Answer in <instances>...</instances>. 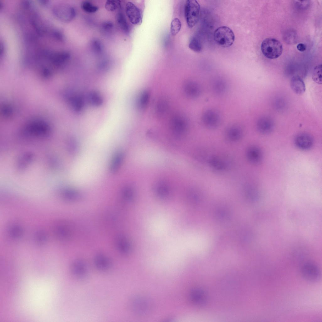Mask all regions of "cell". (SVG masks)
<instances>
[{
	"instance_id": "7402d4cb",
	"label": "cell",
	"mask_w": 322,
	"mask_h": 322,
	"mask_svg": "<svg viewBox=\"0 0 322 322\" xmlns=\"http://www.w3.org/2000/svg\"><path fill=\"white\" fill-rule=\"evenodd\" d=\"M209 162L212 168L217 170H223L226 167V163L223 160L217 157L211 158Z\"/></svg>"
},
{
	"instance_id": "30bf717a",
	"label": "cell",
	"mask_w": 322,
	"mask_h": 322,
	"mask_svg": "<svg viewBox=\"0 0 322 322\" xmlns=\"http://www.w3.org/2000/svg\"><path fill=\"white\" fill-rule=\"evenodd\" d=\"M274 126V122L270 117L264 116L260 118L257 121L256 127L260 133L267 134L271 132Z\"/></svg>"
},
{
	"instance_id": "f546056e",
	"label": "cell",
	"mask_w": 322,
	"mask_h": 322,
	"mask_svg": "<svg viewBox=\"0 0 322 322\" xmlns=\"http://www.w3.org/2000/svg\"><path fill=\"white\" fill-rule=\"evenodd\" d=\"M92 44V48L94 52L99 53L102 52L103 46L100 41L98 40H93Z\"/></svg>"
},
{
	"instance_id": "ba28073f",
	"label": "cell",
	"mask_w": 322,
	"mask_h": 322,
	"mask_svg": "<svg viewBox=\"0 0 322 322\" xmlns=\"http://www.w3.org/2000/svg\"><path fill=\"white\" fill-rule=\"evenodd\" d=\"M314 140L312 136L306 133L297 135L294 139V143L300 149L307 150L310 148L313 144Z\"/></svg>"
},
{
	"instance_id": "d590c367",
	"label": "cell",
	"mask_w": 322,
	"mask_h": 322,
	"mask_svg": "<svg viewBox=\"0 0 322 322\" xmlns=\"http://www.w3.org/2000/svg\"><path fill=\"white\" fill-rule=\"evenodd\" d=\"M216 214L217 217L220 219H225L228 217V212L225 209L219 210L217 211Z\"/></svg>"
},
{
	"instance_id": "cb8c5ba5",
	"label": "cell",
	"mask_w": 322,
	"mask_h": 322,
	"mask_svg": "<svg viewBox=\"0 0 322 322\" xmlns=\"http://www.w3.org/2000/svg\"><path fill=\"white\" fill-rule=\"evenodd\" d=\"M189 47L196 52H200L202 50V45L200 38L197 36L192 37L190 42Z\"/></svg>"
},
{
	"instance_id": "e575fe53",
	"label": "cell",
	"mask_w": 322,
	"mask_h": 322,
	"mask_svg": "<svg viewBox=\"0 0 322 322\" xmlns=\"http://www.w3.org/2000/svg\"><path fill=\"white\" fill-rule=\"evenodd\" d=\"M291 33V31H290V32H288L286 34V35H285V38L286 39V41L287 42V41L288 43H292L295 42L294 40H295V33H294V32L292 33H292Z\"/></svg>"
},
{
	"instance_id": "1f68e13d",
	"label": "cell",
	"mask_w": 322,
	"mask_h": 322,
	"mask_svg": "<svg viewBox=\"0 0 322 322\" xmlns=\"http://www.w3.org/2000/svg\"><path fill=\"white\" fill-rule=\"evenodd\" d=\"M132 192L131 189L129 187H125L122 191V195L124 197L128 200L130 199L132 197Z\"/></svg>"
},
{
	"instance_id": "83f0119b",
	"label": "cell",
	"mask_w": 322,
	"mask_h": 322,
	"mask_svg": "<svg viewBox=\"0 0 322 322\" xmlns=\"http://www.w3.org/2000/svg\"><path fill=\"white\" fill-rule=\"evenodd\" d=\"M181 27V23L180 19L175 18L172 20L170 24V32L173 36L176 35L180 31Z\"/></svg>"
},
{
	"instance_id": "4316f807",
	"label": "cell",
	"mask_w": 322,
	"mask_h": 322,
	"mask_svg": "<svg viewBox=\"0 0 322 322\" xmlns=\"http://www.w3.org/2000/svg\"><path fill=\"white\" fill-rule=\"evenodd\" d=\"M107 10L109 11H114L121 8V3L119 0H107L105 5Z\"/></svg>"
},
{
	"instance_id": "277c9868",
	"label": "cell",
	"mask_w": 322,
	"mask_h": 322,
	"mask_svg": "<svg viewBox=\"0 0 322 322\" xmlns=\"http://www.w3.org/2000/svg\"><path fill=\"white\" fill-rule=\"evenodd\" d=\"M55 17L65 22L70 21L75 17L76 12L75 9L67 5H57L53 9Z\"/></svg>"
},
{
	"instance_id": "9c48e42d",
	"label": "cell",
	"mask_w": 322,
	"mask_h": 322,
	"mask_svg": "<svg viewBox=\"0 0 322 322\" xmlns=\"http://www.w3.org/2000/svg\"><path fill=\"white\" fill-rule=\"evenodd\" d=\"M183 87V91L188 98H195L201 94V87L199 84L194 81L190 80L187 81L185 83Z\"/></svg>"
},
{
	"instance_id": "52a82bcc",
	"label": "cell",
	"mask_w": 322,
	"mask_h": 322,
	"mask_svg": "<svg viewBox=\"0 0 322 322\" xmlns=\"http://www.w3.org/2000/svg\"><path fill=\"white\" fill-rule=\"evenodd\" d=\"M202 120L206 127L213 128L217 127L220 124L221 117L219 113L213 109H208L203 114Z\"/></svg>"
},
{
	"instance_id": "e0dca14e",
	"label": "cell",
	"mask_w": 322,
	"mask_h": 322,
	"mask_svg": "<svg viewBox=\"0 0 322 322\" xmlns=\"http://www.w3.org/2000/svg\"><path fill=\"white\" fill-rule=\"evenodd\" d=\"M242 134L241 127L236 125H232L229 127L226 131V136L228 140L235 141L239 139Z\"/></svg>"
},
{
	"instance_id": "74e56055",
	"label": "cell",
	"mask_w": 322,
	"mask_h": 322,
	"mask_svg": "<svg viewBox=\"0 0 322 322\" xmlns=\"http://www.w3.org/2000/svg\"><path fill=\"white\" fill-rule=\"evenodd\" d=\"M40 3L44 6L47 5L49 3V1L47 0H41L39 1Z\"/></svg>"
},
{
	"instance_id": "484cf974",
	"label": "cell",
	"mask_w": 322,
	"mask_h": 322,
	"mask_svg": "<svg viewBox=\"0 0 322 322\" xmlns=\"http://www.w3.org/2000/svg\"><path fill=\"white\" fill-rule=\"evenodd\" d=\"M82 9L88 14H92L96 12L98 8L88 1H85L82 3L81 5Z\"/></svg>"
},
{
	"instance_id": "ab89813d",
	"label": "cell",
	"mask_w": 322,
	"mask_h": 322,
	"mask_svg": "<svg viewBox=\"0 0 322 322\" xmlns=\"http://www.w3.org/2000/svg\"><path fill=\"white\" fill-rule=\"evenodd\" d=\"M10 178V177H8V178ZM5 179H6V178H5Z\"/></svg>"
},
{
	"instance_id": "836d02e7",
	"label": "cell",
	"mask_w": 322,
	"mask_h": 322,
	"mask_svg": "<svg viewBox=\"0 0 322 322\" xmlns=\"http://www.w3.org/2000/svg\"><path fill=\"white\" fill-rule=\"evenodd\" d=\"M51 34L53 37L57 40L62 42L64 40V37L62 33L59 31H53L52 32Z\"/></svg>"
},
{
	"instance_id": "ffe728a7",
	"label": "cell",
	"mask_w": 322,
	"mask_h": 322,
	"mask_svg": "<svg viewBox=\"0 0 322 322\" xmlns=\"http://www.w3.org/2000/svg\"><path fill=\"white\" fill-rule=\"evenodd\" d=\"M94 261L96 267L102 271L107 270L110 266V263L109 259L102 254H97L95 256Z\"/></svg>"
},
{
	"instance_id": "603a6c76",
	"label": "cell",
	"mask_w": 322,
	"mask_h": 322,
	"mask_svg": "<svg viewBox=\"0 0 322 322\" xmlns=\"http://www.w3.org/2000/svg\"><path fill=\"white\" fill-rule=\"evenodd\" d=\"M66 147L69 153L72 155H75L78 150V144L76 139L73 137L67 140Z\"/></svg>"
},
{
	"instance_id": "2e32d148",
	"label": "cell",
	"mask_w": 322,
	"mask_h": 322,
	"mask_svg": "<svg viewBox=\"0 0 322 322\" xmlns=\"http://www.w3.org/2000/svg\"><path fill=\"white\" fill-rule=\"evenodd\" d=\"M247 156L248 160L251 163L258 164L262 160L263 154L261 150L256 146L250 147L247 152Z\"/></svg>"
},
{
	"instance_id": "6da1fadb",
	"label": "cell",
	"mask_w": 322,
	"mask_h": 322,
	"mask_svg": "<svg viewBox=\"0 0 322 322\" xmlns=\"http://www.w3.org/2000/svg\"><path fill=\"white\" fill-rule=\"evenodd\" d=\"M261 48L264 55L270 59L279 57L282 54L283 47L280 42L276 39L268 38L262 42Z\"/></svg>"
},
{
	"instance_id": "d4e9b609",
	"label": "cell",
	"mask_w": 322,
	"mask_h": 322,
	"mask_svg": "<svg viewBox=\"0 0 322 322\" xmlns=\"http://www.w3.org/2000/svg\"><path fill=\"white\" fill-rule=\"evenodd\" d=\"M63 195L66 199L70 200H74L79 199L81 196L80 194L77 191L71 189L65 190Z\"/></svg>"
},
{
	"instance_id": "8fae6325",
	"label": "cell",
	"mask_w": 322,
	"mask_h": 322,
	"mask_svg": "<svg viewBox=\"0 0 322 322\" xmlns=\"http://www.w3.org/2000/svg\"><path fill=\"white\" fill-rule=\"evenodd\" d=\"M70 53L66 51H63L54 53L49 54L48 58L53 65L57 67L62 66L69 60Z\"/></svg>"
},
{
	"instance_id": "8d00e7d4",
	"label": "cell",
	"mask_w": 322,
	"mask_h": 322,
	"mask_svg": "<svg viewBox=\"0 0 322 322\" xmlns=\"http://www.w3.org/2000/svg\"><path fill=\"white\" fill-rule=\"evenodd\" d=\"M297 49L300 51L303 52L306 50V45L303 43H299L297 46Z\"/></svg>"
},
{
	"instance_id": "f35d334b",
	"label": "cell",
	"mask_w": 322,
	"mask_h": 322,
	"mask_svg": "<svg viewBox=\"0 0 322 322\" xmlns=\"http://www.w3.org/2000/svg\"><path fill=\"white\" fill-rule=\"evenodd\" d=\"M182 114V113H181ZM184 115V114H183ZM187 118V117H186Z\"/></svg>"
},
{
	"instance_id": "ac0fdd59",
	"label": "cell",
	"mask_w": 322,
	"mask_h": 322,
	"mask_svg": "<svg viewBox=\"0 0 322 322\" xmlns=\"http://www.w3.org/2000/svg\"><path fill=\"white\" fill-rule=\"evenodd\" d=\"M124 158V154L120 151H118L113 157L110 165L109 170L111 173L115 174L119 170Z\"/></svg>"
},
{
	"instance_id": "4dcf8cb0",
	"label": "cell",
	"mask_w": 322,
	"mask_h": 322,
	"mask_svg": "<svg viewBox=\"0 0 322 322\" xmlns=\"http://www.w3.org/2000/svg\"><path fill=\"white\" fill-rule=\"evenodd\" d=\"M245 194L249 199L253 200L256 197V192L252 187L247 186L245 188Z\"/></svg>"
},
{
	"instance_id": "5bb4252c",
	"label": "cell",
	"mask_w": 322,
	"mask_h": 322,
	"mask_svg": "<svg viewBox=\"0 0 322 322\" xmlns=\"http://www.w3.org/2000/svg\"><path fill=\"white\" fill-rule=\"evenodd\" d=\"M72 270L74 275L78 278L83 279L86 276L87 266L85 263L82 260L75 261L73 264Z\"/></svg>"
},
{
	"instance_id": "d6a6232c",
	"label": "cell",
	"mask_w": 322,
	"mask_h": 322,
	"mask_svg": "<svg viewBox=\"0 0 322 322\" xmlns=\"http://www.w3.org/2000/svg\"><path fill=\"white\" fill-rule=\"evenodd\" d=\"M102 26V28L104 31L108 32L112 29L114 25L111 22L107 21L103 24Z\"/></svg>"
},
{
	"instance_id": "5b68a950",
	"label": "cell",
	"mask_w": 322,
	"mask_h": 322,
	"mask_svg": "<svg viewBox=\"0 0 322 322\" xmlns=\"http://www.w3.org/2000/svg\"><path fill=\"white\" fill-rule=\"evenodd\" d=\"M126 13L130 22L133 25H140L142 22L143 14L142 10L131 2L126 4Z\"/></svg>"
},
{
	"instance_id": "8992f818",
	"label": "cell",
	"mask_w": 322,
	"mask_h": 322,
	"mask_svg": "<svg viewBox=\"0 0 322 322\" xmlns=\"http://www.w3.org/2000/svg\"><path fill=\"white\" fill-rule=\"evenodd\" d=\"M301 272L302 276L306 280L311 282L319 279L320 272L317 266L313 263H308L302 266Z\"/></svg>"
},
{
	"instance_id": "f1b7e54d",
	"label": "cell",
	"mask_w": 322,
	"mask_h": 322,
	"mask_svg": "<svg viewBox=\"0 0 322 322\" xmlns=\"http://www.w3.org/2000/svg\"><path fill=\"white\" fill-rule=\"evenodd\" d=\"M322 66L319 65L316 66L313 71L312 78L314 82L319 84H322Z\"/></svg>"
},
{
	"instance_id": "4fadbf2b",
	"label": "cell",
	"mask_w": 322,
	"mask_h": 322,
	"mask_svg": "<svg viewBox=\"0 0 322 322\" xmlns=\"http://www.w3.org/2000/svg\"><path fill=\"white\" fill-rule=\"evenodd\" d=\"M211 87L216 94L221 95L225 93L228 88L226 81L223 78H214L212 81Z\"/></svg>"
},
{
	"instance_id": "7a4b0ae2",
	"label": "cell",
	"mask_w": 322,
	"mask_h": 322,
	"mask_svg": "<svg viewBox=\"0 0 322 322\" xmlns=\"http://www.w3.org/2000/svg\"><path fill=\"white\" fill-rule=\"evenodd\" d=\"M214 38L219 46L227 47L232 45L235 40L233 31L229 27L222 26L217 29L214 33Z\"/></svg>"
},
{
	"instance_id": "3957f363",
	"label": "cell",
	"mask_w": 322,
	"mask_h": 322,
	"mask_svg": "<svg viewBox=\"0 0 322 322\" xmlns=\"http://www.w3.org/2000/svg\"><path fill=\"white\" fill-rule=\"evenodd\" d=\"M200 6L195 0L186 1L185 7V16L188 26L192 28L199 19Z\"/></svg>"
},
{
	"instance_id": "d6986e66",
	"label": "cell",
	"mask_w": 322,
	"mask_h": 322,
	"mask_svg": "<svg viewBox=\"0 0 322 322\" xmlns=\"http://www.w3.org/2000/svg\"><path fill=\"white\" fill-rule=\"evenodd\" d=\"M121 8L118 10L115 16V20L118 26L126 34H128L129 31V26L127 23L125 16L121 10Z\"/></svg>"
},
{
	"instance_id": "44dd1931",
	"label": "cell",
	"mask_w": 322,
	"mask_h": 322,
	"mask_svg": "<svg viewBox=\"0 0 322 322\" xmlns=\"http://www.w3.org/2000/svg\"><path fill=\"white\" fill-rule=\"evenodd\" d=\"M116 243L119 251L123 254L128 253L130 250L129 242L123 236L119 235L116 238Z\"/></svg>"
},
{
	"instance_id": "7c38bea8",
	"label": "cell",
	"mask_w": 322,
	"mask_h": 322,
	"mask_svg": "<svg viewBox=\"0 0 322 322\" xmlns=\"http://www.w3.org/2000/svg\"><path fill=\"white\" fill-rule=\"evenodd\" d=\"M146 299L136 297L133 299L132 306L133 310L137 314L141 315L146 314L150 309L149 303Z\"/></svg>"
},
{
	"instance_id": "9a60e30c",
	"label": "cell",
	"mask_w": 322,
	"mask_h": 322,
	"mask_svg": "<svg viewBox=\"0 0 322 322\" xmlns=\"http://www.w3.org/2000/svg\"><path fill=\"white\" fill-rule=\"evenodd\" d=\"M290 85L291 90L296 94H302L305 91V83L302 79L298 76H294L291 78Z\"/></svg>"
}]
</instances>
